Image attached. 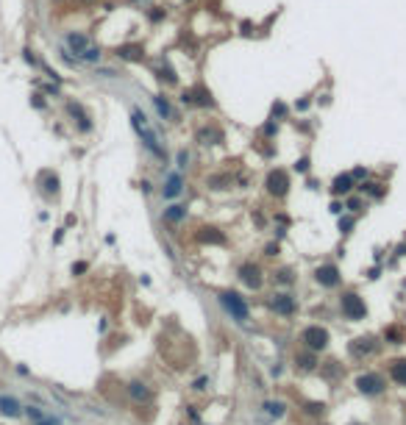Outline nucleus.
I'll return each mask as SVG.
<instances>
[{"label":"nucleus","instance_id":"obj_1","mask_svg":"<svg viewBox=\"0 0 406 425\" xmlns=\"http://www.w3.org/2000/svg\"><path fill=\"white\" fill-rule=\"evenodd\" d=\"M131 122H134V128H137V133H139V139H142V145L148 148V153L153 159H159V162H164L167 159V150H164V145H161V139H159V133L150 128V122H148V117H145L139 108H134L131 111Z\"/></svg>","mask_w":406,"mask_h":425},{"label":"nucleus","instance_id":"obj_2","mask_svg":"<svg viewBox=\"0 0 406 425\" xmlns=\"http://www.w3.org/2000/svg\"><path fill=\"white\" fill-rule=\"evenodd\" d=\"M64 42H67V48H70V53H75L78 61H89V64H97V61H100V48H95L86 34L70 31V34L64 36Z\"/></svg>","mask_w":406,"mask_h":425},{"label":"nucleus","instance_id":"obj_3","mask_svg":"<svg viewBox=\"0 0 406 425\" xmlns=\"http://www.w3.org/2000/svg\"><path fill=\"white\" fill-rule=\"evenodd\" d=\"M220 303H223V309H226L228 314H231L237 323H248V303H245V298L239 292H223L220 295Z\"/></svg>","mask_w":406,"mask_h":425},{"label":"nucleus","instance_id":"obj_4","mask_svg":"<svg viewBox=\"0 0 406 425\" xmlns=\"http://www.w3.org/2000/svg\"><path fill=\"white\" fill-rule=\"evenodd\" d=\"M340 309H342V314H345L351 323H359V320H364L367 317V306H364V300L359 298L356 292H345L340 298Z\"/></svg>","mask_w":406,"mask_h":425},{"label":"nucleus","instance_id":"obj_5","mask_svg":"<svg viewBox=\"0 0 406 425\" xmlns=\"http://www.w3.org/2000/svg\"><path fill=\"white\" fill-rule=\"evenodd\" d=\"M300 342H303L309 350H326L329 347V331L326 328H320V325H309V328L300 334Z\"/></svg>","mask_w":406,"mask_h":425},{"label":"nucleus","instance_id":"obj_6","mask_svg":"<svg viewBox=\"0 0 406 425\" xmlns=\"http://www.w3.org/2000/svg\"><path fill=\"white\" fill-rule=\"evenodd\" d=\"M384 386H387V381H384L381 372H364V375L356 378V389L362 395H381Z\"/></svg>","mask_w":406,"mask_h":425},{"label":"nucleus","instance_id":"obj_7","mask_svg":"<svg viewBox=\"0 0 406 425\" xmlns=\"http://www.w3.org/2000/svg\"><path fill=\"white\" fill-rule=\"evenodd\" d=\"M289 189V178L284 170H273V173L267 175V192L270 195H275V198H284Z\"/></svg>","mask_w":406,"mask_h":425},{"label":"nucleus","instance_id":"obj_8","mask_svg":"<svg viewBox=\"0 0 406 425\" xmlns=\"http://www.w3.org/2000/svg\"><path fill=\"white\" fill-rule=\"evenodd\" d=\"M181 100L189 103V106H215L212 92L206 89V86H192V89H186L184 95H181Z\"/></svg>","mask_w":406,"mask_h":425},{"label":"nucleus","instance_id":"obj_9","mask_svg":"<svg viewBox=\"0 0 406 425\" xmlns=\"http://www.w3.org/2000/svg\"><path fill=\"white\" fill-rule=\"evenodd\" d=\"M373 350H376V339H373V336H356V339L348 345V353H351L353 359H364V356H370Z\"/></svg>","mask_w":406,"mask_h":425},{"label":"nucleus","instance_id":"obj_10","mask_svg":"<svg viewBox=\"0 0 406 425\" xmlns=\"http://www.w3.org/2000/svg\"><path fill=\"white\" fill-rule=\"evenodd\" d=\"M315 281L323 284V287H337V284H340V269H337V264H320V267L315 269Z\"/></svg>","mask_w":406,"mask_h":425},{"label":"nucleus","instance_id":"obj_11","mask_svg":"<svg viewBox=\"0 0 406 425\" xmlns=\"http://www.w3.org/2000/svg\"><path fill=\"white\" fill-rule=\"evenodd\" d=\"M239 278H242V281H245V287H251V289H259L262 287V269L256 267V264H242V267H239Z\"/></svg>","mask_w":406,"mask_h":425},{"label":"nucleus","instance_id":"obj_12","mask_svg":"<svg viewBox=\"0 0 406 425\" xmlns=\"http://www.w3.org/2000/svg\"><path fill=\"white\" fill-rule=\"evenodd\" d=\"M270 309H273L275 314H292L295 312V298L292 295H273Z\"/></svg>","mask_w":406,"mask_h":425},{"label":"nucleus","instance_id":"obj_13","mask_svg":"<svg viewBox=\"0 0 406 425\" xmlns=\"http://www.w3.org/2000/svg\"><path fill=\"white\" fill-rule=\"evenodd\" d=\"M117 56H120V59H126V61H142L145 48H142V45H137V42L120 45V48H117Z\"/></svg>","mask_w":406,"mask_h":425},{"label":"nucleus","instance_id":"obj_14","mask_svg":"<svg viewBox=\"0 0 406 425\" xmlns=\"http://www.w3.org/2000/svg\"><path fill=\"white\" fill-rule=\"evenodd\" d=\"M389 378L400 386H406V359H395L389 361Z\"/></svg>","mask_w":406,"mask_h":425},{"label":"nucleus","instance_id":"obj_15","mask_svg":"<svg viewBox=\"0 0 406 425\" xmlns=\"http://www.w3.org/2000/svg\"><path fill=\"white\" fill-rule=\"evenodd\" d=\"M67 111H70L72 117L78 120V128H81V131H89V128H92V122H89V117H86V111L78 106V103H67Z\"/></svg>","mask_w":406,"mask_h":425},{"label":"nucleus","instance_id":"obj_16","mask_svg":"<svg viewBox=\"0 0 406 425\" xmlns=\"http://www.w3.org/2000/svg\"><path fill=\"white\" fill-rule=\"evenodd\" d=\"M197 239H200V242H209V245H226V236H223L217 228H200Z\"/></svg>","mask_w":406,"mask_h":425},{"label":"nucleus","instance_id":"obj_17","mask_svg":"<svg viewBox=\"0 0 406 425\" xmlns=\"http://www.w3.org/2000/svg\"><path fill=\"white\" fill-rule=\"evenodd\" d=\"M295 364L300 367V370H315V364H317V359H315V350H300V353H295Z\"/></svg>","mask_w":406,"mask_h":425},{"label":"nucleus","instance_id":"obj_18","mask_svg":"<svg viewBox=\"0 0 406 425\" xmlns=\"http://www.w3.org/2000/svg\"><path fill=\"white\" fill-rule=\"evenodd\" d=\"M197 139H200L203 145H217V142H223V131L220 128H200V131H197Z\"/></svg>","mask_w":406,"mask_h":425},{"label":"nucleus","instance_id":"obj_19","mask_svg":"<svg viewBox=\"0 0 406 425\" xmlns=\"http://www.w3.org/2000/svg\"><path fill=\"white\" fill-rule=\"evenodd\" d=\"M39 184L45 186V192L56 195V192H59V175L50 173V170H45V173H39Z\"/></svg>","mask_w":406,"mask_h":425},{"label":"nucleus","instance_id":"obj_20","mask_svg":"<svg viewBox=\"0 0 406 425\" xmlns=\"http://www.w3.org/2000/svg\"><path fill=\"white\" fill-rule=\"evenodd\" d=\"M351 186H353L351 175H337V178H334V186H331V192H334V195H348V192H351Z\"/></svg>","mask_w":406,"mask_h":425},{"label":"nucleus","instance_id":"obj_21","mask_svg":"<svg viewBox=\"0 0 406 425\" xmlns=\"http://www.w3.org/2000/svg\"><path fill=\"white\" fill-rule=\"evenodd\" d=\"M175 195H181V175L173 173L167 178V184H164V198H175Z\"/></svg>","mask_w":406,"mask_h":425},{"label":"nucleus","instance_id":"obj_22","mask_svg":"<svg viewBox=\"0 0 406 425\" xmlns=\"http://www.w3.org/2000/svg\"><path fill=\"white\" fill-rule=\"evenodd\" d=\"M128 392L134 395V400H148V397H150L148 386H145V383H139V381H134L131 386H128Z\"/></svg>","mask_w":406,"mask_h":425},{"label":"nucleus","instance_id":"obj_23","mask_svg":"<svg viewBox=\"0 0 406 425\" xmlns=\"http://www.w3.org/2000/svg\"><path fill=\"white\" fill-rule=\"evenodd\" d=\"M384 339L392 342V345H403V331H400L398 325H389V328L384 331Z\"/></svg>","mask_w":406,"mask_h":425},{"label":"nucleus","instance_id":"obj_24","mask_svg":"<svg viewBox=\"0 0 406 425\" xmlns=\"http://www.w3.org/2000/svg\"><path fill=\"white\" fill-rule=\"evenodd\" d=\"M0 411L9 414V417H17V414H20V406L12 400V397H0Z\"/></svg>","mask_w":406,"mask_h":425},{"label":"nucleus","instance_id":"obj_25","mask_svg":"<svg viewBox=\"0 0 406 425\" xmlns=\"http://www.w3.org/2000/svg\"><path fill=\"white\" fill-rule=\"evenodd\" d=\"M184 214H186V209H184V206H170V209L164 211V220L178 222V220H184Z\"/></svg>","mask_w":406,"mask_h":425},{"label":"nucleus","instance_id":"obj_26","mask_svg":"<svg viewBox=\"0 0 406 425\" xmlns=\"http://www.w3.org/2000/svg\"><path fill=\"white\" fill-rule=\"evenodd\" d=\"M264 408H267V414H270V417H281V414H284V403H281V400H275V403H264Z\"/></svg>","mask_w":406,"mask_h":425},{"label":"nucleus","instance_id":"obj_27","mask_svg":"<svg viewBox=\"0 0 406 425\" xmlns=\"http://www.w3.org/2000/svg\"><path fill=\"white\" fill-rule=\"evenodd\" d=\"M364 189H367V192H370V195H373V198H381V195H384V189H381V184H362V192Z\"/></svg>","mask_w":406,"mask_h":425},{"label":"nucleus","instance_id":"obj_28","mask_svg":"<svg viewBox=\"0 0 406 425\" xmlns=\"http://www.w3.org/2000/svg\"><path fill=\"white\" fill-rule=\"evenodd\" d=\"M156 108H159V114H161V117H170V106H167V100L156 97Z\"/></svg>","mask_w":406,"mask_h":425},{"label":"nucleus","instance_id":"obj_29","mask_svg":"<svg viewBox=\"0 0 406 425\" xmlns=\"http://www.w3.org/2000/svg\"><path fill=\"white\" fill-rule=\"evenodd\" d=\"M351 228H353V217H345V220H340V231H342V234H351Z\"/></svg>","mask_w":406,"mask_h":425},{"label":"nucleus","instance_id":"obj_30","mask_svg":"<svg viewBox=\"0 0 406 425\" xmlns=\"http://www.w3.org/2000/svg\"><path fill=\"white\" fill-rule=\"evenodd\" d=\"M323 408H326L323 403H309V406H306V411H309V414H323Z\"/></svg>","mask_w":406,"mask_h":425},{"label":"nucleus","instance_id":"obj_31","mask_svg":"<svg viewBox=\"0 0 406 425\" xmlns=\"http://www.w3.org/2000/svg\"><path fill=\"white\" fill-rule=\"evenodd\" d=\"M284 114H287V106H284V103H275V106H273V117H284Z\"/></svg>","mask_w":406,"mask_h":425},{"label":"nucleus","instance_id":"obj_32","mask_svg":"<svg viewBox=\"0 0 406 425\" xmlns=\"http://www.w3.org/2000/svg\"><path fill=\"white\" fill-rule=\"evenodd\" d=\"M81 272H86V261H78V264H72V275H81Z\"/></svg>","mask_w":406,"mask_h":425},{"label":"nucleus","instance_id":"obj_33","mask_svg":"<svg viewBox=\"0 0 406 425\" xmlns=\"http://www.w3.org/2000/svg\"><path fill=\"white\" fill-rule=\"evenodd\" d=\"M295 170H298V173H306V170H309V159H300V162H295Z\"/></svg>","mask_w":406,"mask_h":425},{"label":"nucleus","instance_id":"obj_34","mask_svg":"<svg viewBox=\"0 0 406 425\" xmlns=\"http://www.w3.org/2000/svg\"><path fill=\"white\" fill-rule=\"evenodd\" d=\"M31 103H34L36 108H45V100H42V95H34V100H31Z\"/></svg>","mask_w":406,"mask_h":425},{"label":"nucleus","instance_id":"obj_35","mask_svg":"<svg viewBox=\"0 0 406 425\" xmlns=\"http://www.w3.org/2000/svg\"><path fill=\"white\" fill-rule=\"evenodd\" d=\"M178 167H186V153H178Z\"/></svg>","mask_w":406,"mask_h":425},{"label":"nucleus","instance_id":"obj_36","mask_svg":"<svg viewBox=\"0 0 406 425\" xmlns=\"http://www.w3.org/2000/svg\"><path fill=\"white\" fill-rule=\"evenodd\" d=\"M278 253V245H267V256H275Z\"/></svg>","mask_w":406,"mask_h":425},{"label":"nucleus","instance_id":"obj_37","mask_svg":"<svg viewBox=\"0 0 406 425\" xmlns=\"http://www.w3.org/2000/svg\"><path fill=\"white\" fill-rule=\"evenodd\" d=\"M75 3H81V6H95L97 0H75Z\"/></svg>","mask_w":406,"mask_h":425},{"label":"nucleus","instance_id":"obj_38","mask_svg":"<svg viewBox=\"0 0 406 425\" xmlns=\"http://www.w3.org/2000/svg\"><path fill=\"white\" fill-rule=\"evenodd\" d=\"M39 425H56V422H48V419H39Z\"/></svg>","mask_w":406,"mask_h":425}]
</instances>
